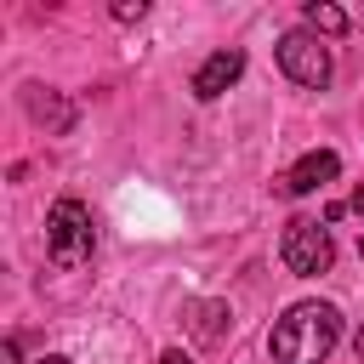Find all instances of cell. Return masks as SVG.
Here are the masks:
<instances>
[{
	"label": "cell",
	"mask_w": 364,
	"mask_h": 364,
	"mask_svg": "<svg viewBox=\"0 0 364 364\" xmlns=\"http://www.w3.org/2000/svg\"><path fill=\"white\" fill-rule=\"evenodd\" d=\"M336 341H341V313L330 301H290L267 336V353L273 364H324Z\"/></svg>",
	"instance_id": "obj_1"
},
{
	"label": "cell",
	"mask_w": 364,
	"mask_h": 364,
	"mask_svg": "<svg viewBox=\"0 0 364 364\" xmlns=\"http://www.w3.org/2000/svg\"><path fill=\"white\" fill-rule=\"evenodd\" d=\"M91 245H97V228H91V210L63 193L51 210H46V250L57 267H85L91 262Z\"/></svg>",
	"instance_id": "obj_2"
},
{
	"label": "cell",
	"mask_w": 364,
	"mask_h": 364,
	"mask_svg": "<svg viewBox=\"0 0 364 364\" xmlns=\"http://www.w3.org/2000/svg\"><path fill=\"white\" fill-rule=\"evenodd\" d=\"M279 256H284V267H290L296 279L330 273V262H336L330 228H318L313 216H290V222H284V239H279Z\"/></svg>",
	"instance_id": "obj_3"
},
{
	"label": "cell",
	"mask_w": 364,
	"mask_h": 364,
	"mask_svg": "<svg viewBox=\"0 0 364 364\" xmlns=\"http://www.w3.org/2000/svg\"><path fill=\"white\" fill-rule=\"evenodd\" d=\"M279 68H284L296 85H307V91H324L330 74H336L330 46H324L313 28H290V34H279Z\"/></svg>",
	"instance_id": "obj_4"
},
{
	"label": "cell",
	"mask_w": 364,
	"mask_h": 364,
	"mask_svg": "<svg viewBox=\"0 0 364 364\" xmlns=\"http://www.w3.org/2000/svg\"><path fill=\"white\" fill-rule=\"evenodd\" d=\"M336 176H341V154H336V148H313V154H301L290 171L273 176V193H279V199H301V193H318V188L336 182Z\"/></svg>",
	"instance_id": "obj_5"
},
{
	"label": "cell",
	"mask_w": 364,
	"mask_h": 364,
	"mask_svg": "<svg viewBox=\"0 0 364 364\" xmlns=\"http://www.w3.org/2000/svg\"><path fill=\"white\" fill-rule=\"evenodd\" d=\"M239 74H245V51H239V46H222V51H210V57L193 68L188 91H193L199 102H216L228 85H239Z\"/></svg>",
	"instance_id": "obj_6"
},
{
	"label": "cell",
	"mask_w": 364,
	"mask_h": 364,
	"mask_svg": "<svg viewBox=\"0 0 364 364\" xmlns=\"http://www.w3.org/2000/svg\"><path fill=\"white\" fill-rule=\"evenodd\" d=\"M23 102H28V114H34L51 136H68V131H74V102H68V97H57V91H46V85H28Z\"/></svg>",
	"instance_id": "obj_7"
},
{
	"label": "cell",
	"mask_w": 364,
	"mask_h": 364,
	"mask_svg": "<svg viewBox=\"0 0 364 364\" xmlns=\"http://www.w3.org/2000/svg\"><path fill=\"white\" fill-rule=\"evenodd\" d=\"M188 330H193V341H199V347H216V341L233 330L228 301H193V307H188Z\"/></svg>",
	"instance_id": "obj_8"
},
{
	"label": "cell",
	"mask_w": 364,
	"mask_h": 364,
	"mask_svg": "<svg viewBox=\"0 0 364 364\" xmlns=\"http://www.w3.org/2000/svg\"><path fill=\"white\" fill-rule=\"evenodd\" d=\"M301 17H307V28H313V34H330V40H336V34H347V11H341V6H330V0H307V6H301Z\"/></svg>",
	"instance_id": "obj_9"
},
{
	"label": "cell",
	"mask_w": 364,
	"mask_h": 364,
	"mask_svg": "<svg viewBox=\"0 0 364 364\" xmlns=\"http://www.w3.org/2000/svg\"><path fill=\"white\" fill-rule=\"evenodd\" d=\"M148 17V0H119L114 6V23H142Z\"/></svg>",
	"instance_id": "obj_10"
},
{
	"label": "cell",
	"mask_w": 364,
	"mask_h": 364,
	"mask_svg": "<svg viewBox=\"0 0 364 364\" xmlns=\"http://www.w3.org/2000/svg\"><path fill=\"white\" fill-rule=\"evenodd\" d=\"M0 364H23V353H17V341H11V336L0 341Z\"/></svg>",
	"instance_id": "obj_11"
},
{
	"label": "cell",
	"mask_w": 364,
	"mask_h": 364,
	"mask_svg": "<svg viewBox=\"0 0 364 364\" xmlns=\"http://www.w3.org/2000/svg\"><path fill=\"white\" fill-rule=\"evenodd\" d=\"M353 216H358V222H364V182H358V188H353ZM358 250H364V239H358Z\"/></svg>",
	"instance_id": "obj_12"
},
{
	"label": "cell",
	"mask_w": 364,
	"mask_h": 364,
	"mask_svg": "<svg viewBox=\"0 0 364 364\" xmlns=\"http://www.w3.org/2000/svg\"><path fill=\"white\" fill-rule=\"evenodd\" d=\"M159 364H193V358H188L182 347H165V353H159Z\"/></svg>",
	"instance_id": "obj_13"
},
{
	"label": "cell",
	"mask_w": 364,
	"mask_h": 364,
	"mask_svg": "<svg viewBox=\"0 0 364 364\" xmlns=\"http://www.w3.org/2000/svg\"><path fill=\"white\" fill-rule=\"evenodd\" d=\"M34 364H74V358H63V353H46V358H34Z\"/></svg>",
	"instance_id": "obj_14"
},
{
	"label": "cell",
	"mask_w": 364,
	"mask_h": 364,
	"mask_svg": "<svg viewBox=\"0 0 364 364\" xmlns=\"http://www.w3.org/2000/svg\"><path fill=\"white\" fill-rule=\"evenodd\" d=\"M353 353H358V364H364V324H358V336H353Z\"/></svg>",
	"instance_id": "obj_15"
}]
</instances>
